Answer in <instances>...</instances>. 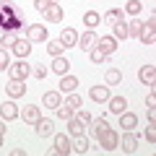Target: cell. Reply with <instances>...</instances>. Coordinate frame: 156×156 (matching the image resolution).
Wrapping results in <instances>:
<instances>
[{"label":"cell","mask_w":156,"mask_h":156,"mask_svg":"<svg viewBox=\"0 0 156 156\" xmlns=\"http://www.w3.org/2000/svg\"><path fill=\"white\" fill-rule=\"evenodd\" d=\"M8 76H11L13 81H26V78L31 76V65H29V62H11V65H8Z\"/></svg>","instance_id":"obj_1"},{"label":"cell","mask_w":156,"mask_h":156,"mask_svg":"<svg viewBox=\"0 0 156 156\" xmlns=\"http://www.w3.org/2000/svg\"><path fill=\"white\" fill-rule=\"evenodd\" d=\"M122 138L117 140V148H122L125 154H135V148H138V135L133 133V130H122Z\"/></svg>","instance_id":"obj_2"},{"label":"cell","mask_w":156,"mask_h":156,"mask_svg":"<svg viewBox=\"0 0 156 156\" xmlns=\"http://www.w3.org/2000/svg\"><path fill=\"white\" fill-rule=\"evenodd\" d=\"M73 151V143L68 135H52V154H70Z\"/></svg>","instance_id":"obj_3"},{"label":"cell","mask_w":156,"mask_h":156,"mask_svg":"<svg viewBox=\"0 0 156 156\" xmlns=\"http://www.w3.org/2000/svg\"><path fill=\"white\" fill-rule=\"evenodd\" d=\"M138 42L140 44H154L156 42V26H151V23H140V29H138Z\"/></svg>","instance_id":"obj_4"},{"label":"cell","mask_w":156,"mask_h":156,"mask_svg":"<svg viewBox=\"0 0 156 156\" xmlns=\"http://www.w3.org/2000/svg\"><path fill=\"white\" fill-rule=\"evenodd\" d=\"M117 140H120V135H117L112 128H107L104 133L99 135V143H101V148H104V151H115L117 148Z\"/></svg>","instance_id":"obj_5"},{"label":"cell","mask_w":156,"mask_h":156,"mask_svg":"<svg viewBox=\"0 0 156 156\" xmlns=\"http://www.w3.org/2000/svg\"><path fill=\"white\" fill-rule=\"evenodd\" d=\"M47 37H50V34H47V29L42 26V23H31V26L26 29V39L29 42H47Z\"/></svg>","instance_id":"obj_6"},{"label":"cell","mask_w":156,"mask_h":156,"mask_svg":"<svg viewBox=\"0 0 156 156\" xmlns=\"http://www.w3.org/2000/svg\"><path fill=\"white\" fill-rule=\"evenodd\" d=\"M89 96L94 101H99V104H104L112 94H109V86H107V83H96V86H91V89H89Z\"/></svg>","instance_id":"obj_7"},{"label":"cell","mask_w":156,"mask_h":156,"mask_svg":"<svg viewBox=\"0 0 156 156\" xmlns=\"http://www.w3.org/2000/svg\"><path fill=\"white\" fill-rule=\"evenodd\" d=\"M34 130H37V135H42V138L55 135V122H52V120H47V117H39L37 122H34Z\"/></svg>","instance_id":"obj_8"},{"label":"cell","mask_w":156,"mask_h":156,"mask_svg":"<svg viewBox=\"0 0 156 156\" xmlns=\"http://www.w3.org/2000/svg\"><path fill=\"white\" fill-rule=\"evenodd\" d=\"M11 52H13L16 57H21V60H23V57L31 55V42H29V39H16V42L11 44Z\"/></svg>","instance_id":"obj_9"},{"label":"cell","mask_w":156,"mask_h":156,"mask_svg":"<svg viewBox=\"0 0 156 156\" xmlns=\"http://www.w3.org/2000/svg\"><path fill=\"white\" fill-rule=\"evenodd\" d=\"M5 94L11 96V99H21L23 94H26V83H23V81H8L5 83Z\"/></svg>","instance_id":"obj_10"},{"label":"cell","mask_w":156,"mask_h":156,"mask_svg":"<svg viewBox=\"0 0 156 156\" xmlns=\"http://www.w3.org/2000/svg\"><path fill=\"white\" fill-rule=\"evenodd\" d=\"M138 78H140V83H146V86H154V83H156V65H154V62L143 65V68L138 70Z\"/></svg>","instance_id":"obj_11"},{"label":"cell","mask_w":156,"mask_h":156,"mask_svg":"<svg viewBox=\"0 0 156 156\" xmlns=\"http://www.w3.org/2000/svg\"><path fill=\"white\" fill-rule=\"evenodd\" d=\"M96 42H99V37L94 34V29H89L83 37H78V44H76V47H81L83 52H89L91 47H96Z\"/></svg>","instance_id":"obj_12"},{"label":"cell","mask_w":156,"mask_h":156,"mask_svg":"<svg viewBox=\"0 0 156 156\" xmlns=\"http://www.w3.org/2000/svg\"><path fill=\"white\" fill-rule=\"evenodd\" d=\"M107 104H109V112H112V115H122V112L128 109V99H125V96H109Z\"/></svg>","instance_id":"obj_13"},{"label":"cell","mask_w":156,"mask_h":156,"mask_svg":"<svg viewBox=\"0 0 156 156\" xmlns=\"http://www.w3.org/2000/svg\"><path fill=\"white\" fill-rule=\"evenodd\" d=\"M42 104H44L47 109H57V107L62 104V94L60 91H47V94L42 96Z\"/></svg>","instance_id":"obj_14"},{"label":"cell","mask_w":156,"mask_h":156,"mask_svg":"<svg viewBox=\"0 0 156 156\" xmlns=\"http://www.w3.org/2000/svg\"><path fill=\"white\" fill-rule=\"evenodd\" d=\"M78 89V78L70 76V73H65V76H60V94H70V91Z\"/></svg>","instance_id":"obj_15"},{"label":"cell","mask_w":156,"mask_h":156,"mask_svg":"<svg viewBox=\"0 0 156 156\" xmlns=\"http://www.w3.org/2000/svg\"><path fill=\"white\" fill-rule=\"evenodd\" d=\"M62 16H65V13H62V8L57 5V3H50V5H47V11H44V18H47L50 23H60Z\"/></svg>","instance_id":"obj_16"},{"label":"cell","mask_w":156,"mask_h":156,"mask_svg":"<svg viewBox=\"0 0 156 156\" xmlns=\"http://www.w3.org/2000/svg\"><path fill=\"white\" fill-rule=\"evenodd\" d=\"M0 117H3L5 122L16 120V117H18V107L13 104V101H3V104H0Z\"/></svg>","instance_id":"obj_17"},{"label":"cell","mask_w":156,"mask_h":156,"mask_svg":"<svg viewBox=\"0 0 156 156\" xmlns=\"http://www.w3.org/2000/svg\"><path fill=\"white\" fill-rule=\"evenodd\" d=\"M60 44L65 47V50H68V47H76V44H78V31H76V29H62Z\"/></svg>","instance_id":"obj_18"},{"label":"cell","mask_w":156,"mask_h":156,"mask_svg":"<svg viewBox=\"0 0 156 156\" xmlns=\"http://www.w3.org/2000/svg\"><path fill=\"white\" fill-rule=\"evenodd\" d=\"M112 37H115L117 42H125V39L130 37V34H128V23H125V18H122V21H117V23H112Z\"/></svg>","instance_id":"obj_19"},{"label":"cell","mask_w":156,"mask_h":156,"mask_svg":"<svg viewBox=\"0 0 156 156\" xmlns=\"http://www.w3.org/2000/svg\"><path fill=\"white\" fill-rule=\"evenodd\" d=\"M91 135H94V138H99V135L101 133H104V130L107 128H109V122H107V117H96V120H94V117H91Z\"/></svg>","instance_id":"obj_20"},{"label":"cell","mask_w":156,"mask_h":156,"mask_svg":"<svg viewBox=\"0 0 156 156\" xmlns=\"http://www.w3.org/2000/svg\"><path fill=\"white\" fill-rule=\"evenodd\" d=\"M135 125H138V117H135L133 112L125 109L122 115H120V128H122V130H135Z\"/></svg>","instance_id":"obj_21"},{"label":"cell","mask_w":156,"mask_h":156,"mask_svg":"<svg viewBox=\"0 0 156 156\" xmlns=\"http://www.w3.org/2000/svg\"><path fill=\"white\" fill-rule=\"evenodd\" d=\"M21 117H23V120H26L29 125H34V122H37V120H39V117H42V112H39V107H37V104H29V107H23Z\"/></svg>","instance_id":"obj_22"},{"label":"cell","mask_w":156,"mask_h":156,"mask_svg":"<svg viewBox=\"0 0 156 156\" xmlns=\"http://www.w3.org/2000/svg\"><path fill=\"white\" fill-rule=\"evenodd\" d=\"M68 70H70V60H65L62 55L52 60V73H57V76H65Z\"/></svg>","instance_id":"obj_23"},{"label":"cell","mask_w":156,"mask_h":156,"mask_svg":"<svg viewBox=\"0 0 156 156\" xmlns=\"http://www.w3.org/2000/svg\"><path fill=\"white\" fill-rule=\"evenodd\" d=\"M96 44H99L107 55H112V52L117 50V39H115V37H99V42H96Z\"/></svg>","instance_id":"obj_24"},{"label":"cell","mask_w":156,"mask_h":156,"mask_svg":"<svg viewBox=\"0 0 156 156\" xmlns=\"http://www.w3.org/2000/svg\"><path fill=\"white\" fill-rule=\"evenodd\" d=\"M83 128H86V125L81 122V120H78L76 115H73L70 120H68V133H70L73 138H76V135H81V133H83Z\"/></svg>","instance_id":"obj_25"},{"label":"cell","mask_w":156,"mask_h":156,"mask_svg":"<svg viewBox=\"0 0 156 156\" xmlns=\"http://www.w3.org/2000/svg\"><path fill=\"white\" fill-rule=\"evenodd\" d=\"M122 18H125V11H122V8H112V11L104 13V18H101V21H107V23H117V21H122Z\"/></svg>","instance_id":"obj_26"},{"label":"cell","mask_w":156,"mask_h":156,"mask_svg":"<svg viewBox=\"0 0 156 156\" xmlns=\"http://www.w3.org/2000/svg\"><path fill=\"white\" fill-rule=\"evenodd\" d=\"M120 81H122V70L120 68H109L107 70V86H117Z\"/></svg>","instance_id":"obj_27"},{"label":"cell","mask_w":156,"mask_h":156,"mask_svg":"<svg viewBox=\"0 0 156 156\" xmlns=\"http://www.w3.org/2000/svg\"><path fill=\"white\" fill-rule=\"evenodd\" d=\"M125 13H128V16H138L140 11H143V3H140V0H128V3H125V8H122Z\"/></svg>","instance_id":"obj_28"},{"label":"cell","mask_w":156,"mask_h":156,"mask_svg":"<svg viewBox=\"0 0 156 156\" xmlns=\"http://www.w3.org/2000/svg\"><path fill=\"white\" fill-rule=\"evenodd\" d=\"M73 151H78V154H86V151H89V138H86L83 133L76 135V140H73Z\"/></svg>","instance_id":"obj_29"},{"label":"cell","mask_w":156,"mask_h":156,"mask_svg":"<svg viewBox=\"0 0 156 156\" xmlns=\"http://www.w3.org/2000/svg\"><path fill=\"white\" fill-rule=\"evenodd\" d=\"M83 23H86V29H96V26L101 23V16H99L96 11H89V13L83 16Z\"/></svg>","instance_id":"obj_30"},{"label":"cell","mask_w":156,"mask_h":156,"mask_svg":"<svg viewBox=\"0 0 156 156\" xmlns=\"http://www.w3.org/2000/svg\"><path fill=\"white\" fill-rule=\"evenodd\" d=\"M89 52H91V62H107V60H109V55H107V52L101 50L99 44H96V47H91Z\"/></svg>","instance_id":"obj_31"},{"label":"cell","mask_w":156,"mask_h":156,"mask_svg":"<svg viewBox=\"0 0 156 156\" xmlns=\"http://www.w3.org/2000/svg\"><path fill=\"white\" fill-rule=\"evenodd\" d=\"M55 112H57V120H65V122H68V120H70V117H73V115H76V109H70V107H68V104H65V101H62V104H60V107H57V109H55Z\"/></svg>","instance_id":"obj_32"},{"label":"cell","mask_w":156,"mask_h":156,"mask_svg":"<svg viewBox=\"0 0 156 156\" xmlns=\"http://www.w3.org/2000/svg\"><path fill=\"white\" fill-rule=\"evenodd\" d=\"M16 39H18L16 31H13V29H5V34H3V39H0V47H5V50H8V47L16 42Z\"/></svg>","instance_id":"obj_33"},{"label":"cell","mask_w":156,"mask_h":156,"mask_svg":"<svg viewBox=\"0 0 156 156\" xmlns=\"http://www.w3.org/2000/svg\"><path fill=\"white\" fill-rule=\"evenodd\" d=\"M65 104L70 107V109H81V104H83V99H81V96L76 94V91H70V94H68V99H65Z\"/></svg>","instance_id":"obj_34"},{"label":"cell","mask_w":156,"mask_h":156,"mask_svg":"<svg viewBox=\"0 0 156 156\" xmlns=\"http://www.w3.org/2000/svg\"><path fill=\"white\" fill-rule=\"evenodd\" d=\"M62 50H65V47H62L60 42H50V44H47V52H50L52 57H60V55H62Z\"/></svg>","instance_id":"obj_35"},{"label":"cell","mask_w":156,"mask_h":156,"mask_svg":"<svg viewBox=\"0 0 156 156\" xmlns=\"http://www.w3.org/2000/svg\"><path fill=\"white\" fill-rule=\"evenodd\" d=\"M8 65H11V55L5 47H0V70H8Z\"/></svg>","instance_id":"obj_36"},{"label":"cell","mask_w":156,"mask_h":156,"mask_svg":"<svg viewBox=\"0 0 156 156\" xmlns=\"http://www.w3.org/2000/svg\"><path fill=\"white\" fill-rule=\"evenodd\" d=\"M146 140H148V143H154V140H156V128H154V122L146 125Z\"/></svg>","instance_id":"obj_37"},{"label":"cell","mask_w":156,"mask_h":156,"mask_svg":"<svg viewBox=\"0 0 156 156\" xmlns=\"http://www.w3.org/2000/svg\"><path fill=\"white\" fill-rule=\"evenodd\" d=\"M31 73L39 78V81H44V76H47V68H44V65H37V68H31Z\"/></svg>","instance_id":"obj_38"},{"label":"cell","mask_w":156,"mask_h":156,"mask_svg":"<svg viewBox=\"0 0 156 156\" xmlns=\"http://www.w3.org/2000/svg\"><path fill=\"white\" fill-rule=\"evenodd\" d=\"M76 117H78V120H81L83 125H89V122H91V115H89L86 109H83V112H78V109H76Z\"/></svg>","instance_id":"obj_39"},{"label":"cell","mask_w":156,"mask_h":156,"mask_svg":"<svg viewBox=\"0 0 156 156\" xmlns=\"http://www.w3.org/2000/svg\"><path fill=\"white\" fill-rule=\"evenodd\" d=\"M47 5H50V0H34V8H37L39 13H44V11H47Z\"/></svg>","instance_id":"obj_40"},{"label":"cell","mask_w":156,"mask_h":156,"mask_svg":"<svg viewBox=\"0 0 156 156\" xmlns=\"http://www.w3.org/2000/svg\"><path fill=\"white\" fill-rule=\"evenodd\" d=\"M146 107H156V94H154V91H151L148 99H146Z\"/></svg>","instance_id":"obj_41"},{"label":"cell","mask_w":156,"mask_h":156,"mask_svg":"<svg viewBox=\"0 0 156 156\" xmlns=\"http://www.w3.org/2000/svg\"><path fill=\"white\" fill-rule=\"evenodd\" d=\"M148 122H156V107H148Z\"/></svg>","instance_id":"obj_42"},{"label":"cell","mask_w":156,"mask_h":156,"mask_svg":"<svg viewBox=\"0 0 156 156\" xmlns=\"http://www.w3.org/2000/svg\"><path fill=\"white\" fill-rule=\"evenodd\" d=\"M11 154H13V156H26V151H23V148H13Z\"/></svg>","instance_id":"obj_43"},{"label":"cell","mask_w":156,"mask_h":156,"mask_svg":"<svg viewBox=\"0 0 156 156\" xmlns=\"http://www.w3.org/2000/svg\"><path fill=\"white\" fill-rule=\"evenodd\" d=\"M5 130H8V125H3V122H0V135H5Z\"/></svg>","instance_id":"obj_44"},{"label":"cell","mask_w":156,"mask_h":156,"mask_svg":"<svg viewBox=\"0 0 156 156\" xmlns=\"http://www.w3.org/2000/svg\"><path fill=\"white\" fill-rule=\"evenodd\" d=\"M0 146H3V135H0Z\"/></svg>","instance_id":"obj_45"},{"label":"cell","mask_w":156,"mask_h":156,"mask_svg":"<svg viewBox=\"0 0 156 156\" xmlns=\"http://www.w3.org/2000/svg\"><path fill=\"white\" fill-rule=\"evenodd\" d=\"M50 3H55V0H50Z\"/></svg>","instance_id":"obj_46"}]
</instances>
